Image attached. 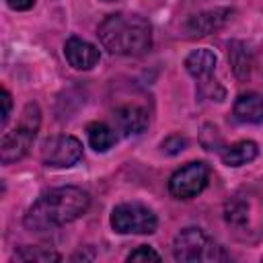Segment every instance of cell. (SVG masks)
I'll return each instance as SVG.
<instances>
[{"label":"cell","mask_w":263,"mask_h":263,"mask_svg":"<svg viewBox=\"0 0 263 263\" xmlns=\"http://www.w3.org/2000/svg\"><path fill=\"white\" fill-rule=\"evenodd\" d=\"M6 4L12 10H29L35 4V0H6Z\"/></svg>","instance_id":"obj_20"},{"label":"cell","mask_w":263,"mask_h":263,"mask_svg":"<svg viewBox=\"0 0 263 263\" xmlns=\"http://www.w3.org/2000/svg\"><path fill=\"white\" fill-rule=\"evenodd\" d=\"M111 226L119 234H152L158 226V220L150 208L136 201H127L113 208Z\"/></svg>","instance_id":"obj_5"},{"label":"cell","mask_w":263,"mask_h":263,"mask_svg":"<svg viewBox=\"0 0 263 263\" xmlns=\"http://www.w3.org/2000/svg\"><path fill=\"white\" fill-rule=\"evenodd\" d=\"M105 2H111V0H105Z\"/></svg>","instance_id":"obj_21"},{"label":"cell","mask_w":263,"mask_h":263,"mask_svg":"<svg viewBox=\"0 0 263 263\" xmlns=\"http://www.w3.org/2000/svg\"><path fill=\"white\" fill-rule=\"evenodd\" d=\"M16 261H60V255L53 251H43L37 247H25L14 253Z\"/></svg>","instance_id":"obj_15"},{"label":"cell","mask_w":263,"mask_h":263,"mask_svg":"<svg viewBox=\"0 0 263 263\" xmlns=\"http://www.w3.org/2000/svg\"><path fill=\"white\" fill-rule=\"evenodd\" d=\"M2 105H4V109H2V119H0V123H2V127H4L6 121H8V117H10V107H12L10 92H8L6 88H2Z\"/></svg>","instance_id":"obj_19"},{"label":"cell","mask_w":263,"mask_h":263,"mask_svg":"<svg viewBox=\"0 0 263 263\" xmlns=\"http://www.w3.org/2000/svg\"><path fill=\"white\" fill-rule=\"evenodd\" d=\"M228 14H230V10H228V8L210 10V12L199 14L197 18H193V25H195L197 35H205V33H210L212 29H216V27L224 25V23H226V18H228Z\"/></svg>","instance_id":"obj_14"},{"label":"cell","mask_w":263,"mask_h":263,"mask_svg":"<svg viewBox=\"0 0 263 263\" xmlns=\"http://www.w3.org/2000/svg\"><path fill=\"white\" fill-rule=\"evenodd\" d=\"M173 257L183 263H210V261H220L226 259L228 255L222 251V247L203 230L197 226L183 228L175 240H173Z\"/></svg>","instance_id":"obj_3"},{"label":"cell","mask_w":263,"mask_h":263,"mask_svg":"<svg viewBox=\"0 0 263 263\" xmlns=\"http://www.w3.org/2000/svg\"><path fill=\"white\" fill-rule=\"evenodd\" d=\"M257 154H259V148L253 140H240V142H234L220 150V158L226 166H242V164L255 160Z\"/></svg>","instance_id":"obj_12"},{"label":"cell","mask_w":263,"mask_h":263,"mask_svg":"<svg viewBox=\"0 0 263 263\" xmlns=\"http://www.w3.org/2000/svg\"><path fill=\"white\" fill-rule=\"evenodd\" d=\"M127 261H160V255L148 247V245H140L138 249H134L129 255H127Z\"/></svg>","instance_id":"obj_17"},{"label":"cell","mask_w":263,"mask_h":263,"mask_svg":"<svg viewBox=\"0 0 263 263\" xmlns=\"http://www.w3.org/2000/svg\"><path fill=\"white\" fill-rule=\"evenodd\" d=\"M39 123H41V111H39L37 103H27L25 109H23L18 125L2 136V144H0L2 164L16 162L29 152V148H31L35 136H37Z\"/></svg>","instance_id":"obj_4"},{"label":"cell","mask_w":263,"mask_h":263,"mask_svg":"<svg viewBox=\"0 0 263 263\" xmlns=\"http://www.w3.org/2000/svg\"><path fill=\"white\" fill-rule=\"evenodd\" d=\"M210 181V168L201 160L187 162L168 179V191L175 199H191L199 195Z\"/></svg>","instance_id":"obj_6"},{"label":"cell","mask_w":263,"mask_h":263,"mask_svg":"<svg viewBox=\"0 0 263 263\" xmlns=\"http://www.w3.org/2000/svg\"><path fill=\"white\" fill-rule=\"evenodd\" d=\"M232 115L238 123H261L263 121V97L259 92H242L236 97Z\"/></svg>","instance_id":"obj_10"},{"label":"cell","mask_w":263,"mask_h":263,"mask_svg":"<svg viewBox=\"0 0 263 263\" xmlns=\"http://www.w3.org/2000/svg\"><path fill=\"white\" fill-rule=\"evenodd\" d=\"M185 70H187L193 78L201 80L203 84L210 82V78H212V74H214V70H216V55H214V51H210V49H205V47L191 51V53L185 58Z\"/></svg>","instance_id":"obj_11"},{"label":"cell","mask_w":263,"mask_h":263,"mask_svg":"<svg viewBox=\"0 0 263 263\" xmlns=\"http://www.w3.org/2000/svg\"><path fill=\"white\" fill-rule=\"evenodd\" d=\"M64 55H66L68 64L72 68H76V70H90L101 58L99 47L88 43V41H84V39H80V37H70L66 41Z\"/></svg>","instance_id":"obj_8"},{"label":"cell","mask_w":263,"mask_h":263,"mask_svg":"<svg viewBox=\"0 0 263 263\" xmlns=\"http://www.w3.org/2000/svg\"><path fill=\"white\" fill-rule=\"evenodd\" d=\"M90 205V195L74 185L55 187L41 193L25 214V226L31 232H51L78 220Z\"/></svg>","instance_id":"obj_1"},{"label":"cell","mask_w":263,"mask_h":263,"mask_svg":"<svg viewBox=\"0 0 263 263\" xmlns=\"http://www.w3.org/2000/svg\"><path fill=\"white\" fill-rule=\"evenodd\" d=\"M82 158V144L74 136H53L41 146V160L45 166L68 168Z\"/></svg>","instance_id":"obj_7"},{"label":"cell","mask_w":263,"mask_h":263,"mask_svg":"<svg viewBox=\"0 0 263 263\" xmlns=\"http://www.w3.org/2000/svg\"><path fill=\"white\" fill-rule=\"evenodd\" d=\"M230 62H232V68H234V74L238 78H249V72H251V58H249V51L247 47L240 43V58L236 55L234 49H230Z\"/></svg>","instance_id":"obj_16"},{"label":"cell","mask_w":263,"mask_h":263,"mask_svg":"<svg viewBox=\"0 0 263 263\" xmlns=\"http://www.w3.org/2000/svg\"><path fill=\"white\" fill-rule=\"evenodd\" d=\"M86 136H88V144L97 152H107L115 144V140H117L115 132L107 123H101V121L88 123L86 125Z\"/></svg>","instance_id":"obj_13"},{"label":"cell","mask_w":263,"mask_h":263,"mask_svg":"<svg viewBox=\"0 0 263 263\" xmlns=\"http://www.w3.org/2000/svg\"><path fill=\"white\" fill-rule=\"evenodd\" d=\"M101 45L115 55H142L152 45V25L132 12L109 14L97 29Z\"/></svg>","instance_id":"obj_2"},{"label":"cell","mask_w":263,"mask_h":263,"mask_svg":"<svg viewBox=\"0 0 263 263\" xmlns=\"http://www.w3.org/2000/svg\"><path fill=\"white\" fill-rule=\"evenodd\" d=\"M117 129L123 136H138L148 127V113L146 109L138 107V105H125L119 107L113 115Z\"/></svg>","instance_id":"obj_9"},{"label":"cell","mask_w":263,"mask_h":263,"mask_svg":"<svg viewBox=\"0 0 263 263\" xmlns=\"http://www.w3.org/2000/svg\"><path fill=\"white\" fill-rule=\"evenodd\" d=\"M187 146V140L183 138V136H171V138H166L164 142H162V150L164 152H168V154H177V152H181L183 148Z\"/></svg>","instance_id":"obj_18"}]
</instances>
